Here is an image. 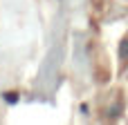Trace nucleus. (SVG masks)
<instances>
[{
    "instance_id": "f257e3e1",
    "label": "nucleus",
    "mask_w": 128,
    "mask_h": 125,
    "mask_svg": "<svg viewBox=\"0 0 128 125\" xmlns=\"http://www.w3.org/2000/svg\"><path fill=\"white\" fill-rule=\"evenodd\" d=\"M126 56H128V36L122 42V65H126Z\"/></svg>"
}]
</instances>
